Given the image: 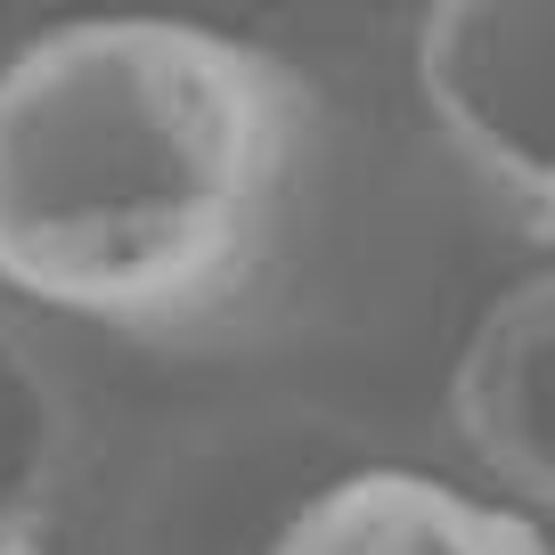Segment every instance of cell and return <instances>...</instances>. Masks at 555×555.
Here are the masks:
<instances>
[{
	"mask_svg": "<svg viewBox=\"0 0 555 555\" xmlns=\"http://www.w3.org/2000/svg\"><path fill=\"white\" fill-rule=\"evenodd\" d=\"M90 466V400L41 311L0 295V555H41Z\"/></svg>",
	"mask_w": 555,
	"mask_h": 555,
	"instance_id": "5b68a950",
	"label": "cell"
},
{
	"mask_svg": "<svg viewBox=\"0 0 555 555\" xmlns=\"http://www.w3.org/2000/svg\"><path fill=\"white\" fill-rule=\"evenodd\" d=\"M450 425L539 555H555V270L522 278L474 319L450 367Z\"/></svg>",
	"mask_w": 555,
	"mask_h": 555,
	"instance_id": "277c9868",
	"label": "cell"
},
{
	"mask_svg": "<svg viewBox=\"0 0 555 555\" xmlns=\"http://www.w3.org/2000/svg\"><path fill=\"white\" fill-rule=\"evenodd\" d=\"M416 99L457 172L555 245V0H425Z\"/></svg>",
	"mask_w": 555,
	"mask_h": 555,
	"instance_id": "7a4b0ae2",
	"label": "cell"
},
{
	"mask_svg": "<svg viewBox=\"0 0 555 555\" xmlns=\"http://www.w3.org/2000/svg\"><path fill=\"white\" fill-rule=\"evenodd\" d=\"M344 466L327 425L295 409L196 425L156 457L147 490L131 499V555H278V539L302 522L319 490H335Z\"/></svg>",
	"mask_w": 555,
	"mask_h": 555,
	"instance_id": "3957f363",
	"label": "cell"
},
{
	"mask_svg": "<svg viewBox=\"0 0 555 555\" xmlns=\"http://www.w3.org/2000/svg\"><path fill=\"white\" fill-rule=\"evenodd\" d=\"M278 555H539V539L482 490L409 466H360L302 506Z\"/></svg>",
	"mask_w": 555,
	"mask_h": 555,
	"instance_id": "8992f818",
	"label": "cell"
},
{
	"mask_svg": "<svg viewBox=\"0 0 555 555\" xmlns=\"http://www.w3.org/2000/svg\"><path fill=\"white\" fill-rule=\"evenodd\" d=\"M327 115L270 41L66 17L0 66V295L131 344H229L295 278Z\"/></svg>",
	"mask_w": 555,
	"mask_h": 555,
	"instance_id": "6da1fadb",
	"label": "cell"
}]
</instances>
